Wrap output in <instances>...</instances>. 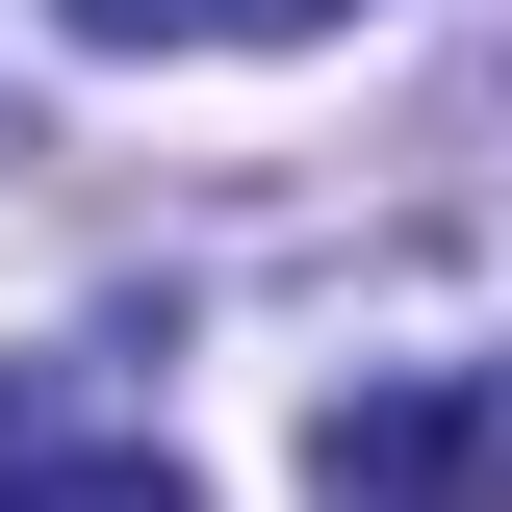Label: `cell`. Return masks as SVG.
Masks as SVG:
<instances>
[{
  "label": "cell",
  "instance_id": "cell-3",
  "mask_svg": "<svg viewBox=\"0 0 512 512\" xmlns=\"http://www.w3.org/2000/svg\"><path fill=\"white\" fill-rule=\"evenodd\" d=\"M0 512H205V487H180V461H26Z\"/></svg>",
  "mask_w": 512,
  "mask_h": 512
},
{
  "label": "cell",
  "instance_id": "cell-2",
  "mask_svg": "<svg viewBox=\"0 0 512 512\" xmlns=\"http://www.w3.org/2000/svg\"><path fill=\"white\" fill-rule=\"evenodd\" d=\"M77 52H308V26H359V0H52Z\"/></svg>",
  "mask_w": 512,
  "mask_h": 512
},
{
  "label": "cell",
  "instance_id": "cell-1",
  "mask_svg": "<svg viewBox=\"0 0 512 512\" xmlns=\"http://www.w3.org/2000/svg\"><path fill=\"white\" fill-rule=\"evenodd\" d=\"M308 512H512V359L487 384H359L308 436Z\"/></svg>",
  "mask_w": 512,
  "mask_h": 512
}]
</instances>
